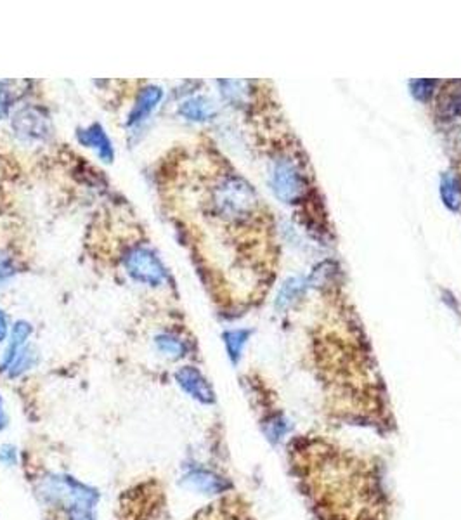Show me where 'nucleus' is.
<instances>
[{
    "label": "nucleus",
    "mask_w": 461,
    "mask_h": 520,
    "mask_svg": "<svg viewBox=\"0 0 461 520\" xmlns=\"http://www.w3.org/2000/svg\"><path fill=\"white\" fill-rule=\"evenodd\" d=\"M295 488L312 520H392L385 466L332 435L306 432L286 446Z\"/></svg>",
    "instance_id": "f257e3e1"
},
{
    "label": "nucleus",
    "mask_w": 461,
    "mask_h": 520,
    "mask_svg": "<svg viewBox=\"0 0 461 520\" xmlns=\"http://www.w3.org/2000/svg\"><path fill=\"white\" fill-rule=\"evenodd\" d=\"M217 214L227 220H245L255 212L259 200L253 187L238 176H229L217 184L212 196Z\"/></svg>",
    "instance_id": "f03ea898"
},
{
    "label": "nucleus",
    "mask_w": 461,
    "mask_h": 520,
    "mask_svg": "<svg viewBox=\"0 0 461 520\" xmlns=\"http://www.w3.org/2000/svg\"><path fill=\"white\" fill-rule=\"evenodd\" d=\"M271 187L283 203H297L309 191V179L292 158H281L271 174Z\"/></svg>",
    "instance_id": "7ed1b4c3"
},
{
    "label": "nucleus",
    "mask_w": 461,
    "mask_h": 520,
    "mask_svg": "<svg viewBox=\"0 0 461 520\" xmlns=\"http://www.w3.org/2000/svg\"><path fill=\"white\" fill-rule=\"evenodd\" d=\"M123 266L128 276L146 286H160L167 279V271L153 250L146 246H136L123 257Z\"/></svg>",
    "instance_id": "20e7f679"
},
{
    "label": "nucleus",
    "mask_w": 461,
    "mask_h": 520,
    "mask_svg": "<svg viewBox=\"0 0 461 520\" xmlns=\"http://www.w3.org/2000/svg\"><path fill=\"white\" fill-rule=\"evenodd\" d=\"M12 132L25 143H40L51 137L53 125L49 117L35 106H25L18 110L11 119Z\"/></svg>",
    "instance_id": "39448f33"
},
{
    "label": "nucleus",
    "mask_w": 461,
    "mask_h": 520,
    "mask_svg": "<svg viewBox=\"0 0 461 520\" xmlns=\"http://www.w3.org/2000/svg\"><path fill=\"white\" fill-rule=\"evenodd\" d=\"M176 382L189 398L202 404H214L216 392L203 373L194 367H183L176 371Z\"/></svg>",
    "instance_id": "423d86ee"
},
{
    "label": "nucleus",
    "mask_w": 461,
    "mask_h": 520,
    "mask_svg": "<svg viewBox=\"0 0 461 520\" xmlns=\"http://www.w3.org/2000/svg\"><path fill=\"white\" fill-rule=\"evenodd\" d=\"M181 486L185 490L202 492V494H220L231 488V484L216 472L207 468H189L181 479Z\"/></svg>",
    "instance_id": "0eeeda50"
},
{
    "label": "nucleus",
    "mask_w": 461,
    "mask_h": 520,
    "mask_svg": "<svg viewBox=\"0 0 461 520\" xmlns=\"http://www.w3.org/2000/svg\"><path fill=\"white\" fill-rule=\"evenodd\" d=\"M193 520H255L250 516L248 505L242 499L231 496L222 498L214 505L207 507L203 512H200Z\"/></svg>",
    "instance_id": "6e6552de"
},
{
    "label": "nucleus",
    "mask_w": 461,
    "mask_h": 520,
    "mask_svg": "<svg viewBox=\"0 0 461 520\" xmlns=\"http://www.w3.org/2000/svg\"><path fill=\"white\" fill-rule=\"evenodd\" d=\"M77 139L82 146L93 150L94 153L97 154L104 163L113 161V158H115L113 143L108 137L106 130L99 123H93L91 127H86V128H78Z\"/></svg>",
    "instance_id": "1a4fd4ad"
},
{
    "label": "nucleus",
    "mask_w": 461,
    "mask_h": 520,
    "mask_svg": "<svg viewBox=\"0 0 461 520\" xmlns=\"http://www.w3.org/2000/svg\"><path fill=\"white\" fill-rule=\"evenodd\" d=\"M161 99H163V91L158 86L143 87L141 92L137 94V99H136V103H134V106H132V110L128 113L127 125L128 127H136V125L146 122L153 115V111L158 108V104L161 103Z\"/></svg>",
    "instance_id": "9d476101"
},
{
    "label": "nucleus",
    "mask_w": 461,
    "mask_h": 520,
    "mask_svg": "<svg viewBox=\"0 0 461 520\" xmlns=\"http://www.w3.org/2000/svg\"><path fill=\"white\" fill-rule=\"evenodd\" d=\"M437 115L440 120H455L461 115V80H451L437 95Z\"/></svg>",
    "instance_id": "9b49d317"
},
{
    "label": "nucleus",
    "mask_w": 461,
    "mask_h": 520,
    "mask_svg": "<svg viewBox=\"0 0 461 520\" xmlns=\"http://www.w3.org/2000/svg\"><path fill=\"white\" fill-rule=\"evenodd\" d=\"M177 113L189 122H209L216 117L217 108L209 97L196 95V97L185 99V103L177 108Z\"/></svg>",
    "instance_id": "f8f14e48"
},
{
    "label": "nucleus",
    "mask_w": 461,
    "mask_h": 520,
    "mask_svg": "<svg viewBox=\"0 0 461 520\" xmlns=\"http://www.w3.org/2000/svg\"><path fill=\"white\" fill-rule=\"evenodd\" d=\"M31 332H33V328H31L30 323H27V321H16L14 323V326L11 330V337H9V345H7V349H5L4 356H2V361H0V371L5 373V369L12 363V359L18 356V352L27 347V342L30 338Z\"/></svg>",
    "instance_id": "ddd939ff"
},
{
    "label": "nucleus",
    "mask_w": 461,
    "mask_h": 520,
    "mask_svg": "<svg viewBox=\"0 0 461 520\" xmlns=\"http://www.w3.org/2000/svg\"><path fill=\"white\" fill-rule=\"evenodd\" d=\"M154 347L163 358H167L170 361H179V359L185 358L189 352V345L185 338L179 337L177 334H170V332L156 335Z\"/></svg>",
    "instance_id": "4468645a"
},
{
    "label": "nucleus",
    "mask_w": 461,
    "mask_h": 520,
    "mask_svg": "<svg viewBox=\"0 0 461 520\" xmlns=\"http://www.w3.org/2000/svg\"><path fill=\"white\" fill-rule=\"evenodd\" d=\"M440 198L444 202V205L457 212L460 210L461 207V187L460 181L457 176L453 174H444L440 179Z\"/></svg>",
    "instance_id": "2eb2a0df"
},
{
    "label": "nucleus",
    "mask_w": 461,
    "mask_h": 520,
    "mask_svg": "<svg viewBox=\"0 0 461 520\" xmlns=\"http://www.w3.org/2000/svg\"><path fill=\"white\" fill-rule=\"evenodd\" d=\"M37 363H38L37 351L33 347H30V345H27L25 349H21L18 352V356L12 359V363L5 369V373L11 378H18V376H21L23 373H27L29 369L35 367Z\"/></svg>",
    "instance_id": "dca6fc26"
},
{
    "label": "nucleus",
    "mask_w": 461,
    "mask_h": 520,
    "mask_svg": "<svg viewBox=\"0 0 461 520\" xmlns=\"http://www.w3.org/2000/svg\"><path fill=\"white\" fill-rule=\"evenodd\" d=\"M250 335H251L250 330H229L224 334V343H226L227 354L235 365L240 361Z\"/></svg>",
    "instance_id": "f3484780"
},
{
    "label": "nucleus",
    "mask_w": 461,
    "mask_h": 520,
    "mask_svg": "<svg viewBox=\"0 0 461 520\" xmlns=\"http://www.w3.org/2000/svg\"><path fill=\"white\" fill-rule=\"evenodd\" d=\"M304 292V283L299 277H290L283 283L279 293H277L276 309L277 310H284L286 307L290 306L300 293Z\"/></svg>",
    "instance_id": "a211bd4d"
},
{
    "label": "nucleus",
    "mask_w": 461,
    "mask_h": 520,
    "mask_svg": "<svg viewBox=\"0 0 461 520\" xmlns=\"http://www.w3.org/2000/svg\"><path fill=\"white\" fill-rule=\"evenodd\" d=\"M218 86L222 87L224 97L229 99L231 103H235V104L245 103L246 97H248V91H246L245 87H248V82H243V80H222V82H218Z\"/></svg>",
    "instance_id": "6ab92c4d"
},
{
    "label": "nucleus",
    "mask_w": 461,
    "mask_h": 520,
    "mask_svg": "<svg viewBox=\"0 0 461 520\" xmlns=\"http://www.w3.org/2000/svg\"><path fill=\"white\" fill-rule=\"evenodd\" d=\"M437 86V80H411L409 87H411V94L415 95V99L418 101H429L433 95V89Z\"/></svg>",
    "instance_id": "aec40b11"
},
{
    "label": "nucleus",
    "mask_w": 461,
    "mask_h": 520,
    "mask_svg": "<svg viewBox=\"0 0 461 520\" xmlns=\"http://www.w3.org/2000/svg\"><path fill=\"white\" fill-rule=\"evenodd\" d=\"M14 275V264H12V259L0 252V285H4L5 281H9L11 277Z\"/></svg>",
    "instance_id": "412c9836"
},
{
    "label": "nucleus",
    "mask_w": 461,
    "mask_h": 520,
    "mask_svg": "<svg viewBox=\"0 0 461 520\" xmlns=\"http://www.w3.org/2000/svg\"><path fill=\"white\" fill-rule=\"evenodd\" d=\"M0 461L7 466H12L18 463V451L14 446L11 444H5V446H0Z\"/></svg>",
    "instance_id": "4be33fe9"
},
{
    "label": "nucleus",
    "mask_w": 461,
    "mask_h": 520,
    "mask_svg": "<svg viewBox=\"0 0 461 520\" xmlns=\"http://www.w3.org/2000/svg\"><path fill=\"white\" fill-rule=\"evenodd\" d=\"M7 332H9V326H7V316H5V312L0 309V342L5 340V337H7Z\"/></svg>",
    "instance_id": "5701e85b"
},
{
    "label": "nucleus",
    "mask_w": 461,
    "mask_h": 520,
    "mask_svg": "<svg viewBox=\"0 0 461 520\" xmlns=\"http://www.w3.org/2000/svg\"><path fill=\"white\" fill-rule=\"evenodd\" d=\"M7 425V417H5V411H4V406H2V399H0V430L5 429Z\"/></svg>",
    "instance_id": "b1692460"
},
{
    "label": "nucleus",
    "mask_w": 461,
    "mask_h": 520,
    "mask_svg": "<svg viewBox=\"0 0 461 520\" xmlns=\"http://www.w3.org/2000/svg\"><path fill=\"white\" fill-rule=\"evenodd\" d=\"M5 113V106H4V101H2V82H0V117Z\"/></svg>",
    "instance_id": "393cba45"
}]
</instances>
